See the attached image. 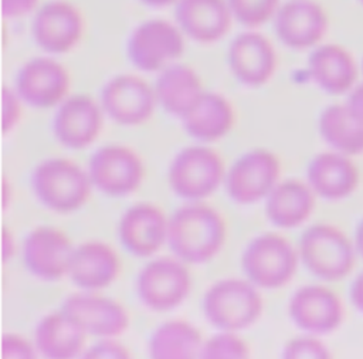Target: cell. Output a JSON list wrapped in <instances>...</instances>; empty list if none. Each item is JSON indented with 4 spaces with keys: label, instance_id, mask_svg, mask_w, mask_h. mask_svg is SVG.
Listing matches in <instances>:
<instances>
[{
    "label": "cell",
    "instance_id": "obj_42",
    "mask_svg": "<svg viewBox=\"0 0 363 359\" xmlns=\"http://www.w3.org/2000/svg\"><path fill=\"white\" fill-rule=\"evenodd\" d=\"M139 1L147 7L162 9V7H167L170 4H176L179 0H139Z\"/></svg>",
    "mask_w": 363,
    "mask_h": 359
},
{
    "label": "cell",
    "instance_id": "obj_9",
    "mask_svg": "<svg viewBox=\"0 0 363 359\" xmlns=\"http://www.w3.org/2000/svg\"><path fill=\"white\" fill-rule=\"evenodd\" d=\"M92 187L109 197H125L139 189L145 176L142 159L128 146L106 145L88 163Z\"/></svg>",
    "mask_w": 363,
    "mask_h": 359
},
{
    "label": "cell",
    "instance_id": "obj_8",
    "mask_svg": "<svg viewBox=\"0 0 363 359\" xmlns=\"http://www.w3.org/2000/svg\"><path fill=\"white\" fill-rule=\"evenodd\" d=\"M191 288L186 263L177 257H160L147 263L136 280L140 302L155 312H167L184 302Z\"/></svg>",
    "mask_w": 363,
    "mask_h": 359
},
{
    "label": "cell",
    "instance_id": "obj_38",
    "mask_svg": "<svg viewBox=\"0 0 363 359\" xmlns=\"http://www.w3.org/2000/svg\"><path fill=\"white\" fill-rule=\"evenodd\" d=\"M346 104L350 106V109L363 119V81L357 82L352 91L349 92Z\"/></svg>",
    "mask_w": 363,
    "mask_h": 359
},
{
    "label": "cell",
    "instance_id": "obj_11",
    "mask_svg": "<svg viewBox=\"0 0 363 359\" xmlns=\"http://www.w3.org/2000/svg\"><path fill=\"white\" fill-rule=\"evenodd\" d=\"M102 111L116 123L136 126L149 121L157 105L155 88L142 77L121 74L101 89Z\"/></svg>",
    "mask_w": 363,
    "mask_h": 359
},
{
    "label": "cell",
    "instance_id": "obj_25",
    "mask_svg": "<svg viewBox=\"0 0 363 359\" xmlns=\"http://www.w3.org/2000/svg\"><path fill=\"white\" fill-rule=\"evenodd\" d=\"M315 197L316 194L308 182L295 179L278 182L265 199V214L278 228L299 227L312 214Z\"/></svg>",
    "mask_w": 363,
    "mask_h": 359
},
{
    "label": "cell",
    "instance_id": "obj_33",
    "mask_svg": "<svg viewBox=\"0 0 363 359\" xmlns=\"http://www.w3.org/2000/svg\"><path fill=\"white\" fill-rule=\"evenodd\" d=\"M284 359H328L329 349L315 336H299L286 342L282 350Z\"/></svg>",
    "mask_w": 363,
    "mask_h": 359
},
{
    "label": "cell",
    "instance_id": "obj_16",
    "mask_svg": "<svg viewBox=\"0 0 363 359\" xmlns=\"http://www.w3.org/2000/svg\"><path fill=\"white\" fill-rule=\"evenodd\" d=\"M86 335L96 338H115L129 326V315L118 301L82 292L67 297L60 308Z\"/></svg>",
    "mask_w": 363,
    "mask_h": 359
},
{
    "label": "cell",
    "instance_id": "obj_10",
    "mask_svg": "<svg viewBox=\"0 0 363 359\" xmlns=\"http://www.w3.org/2000/svg\"><path fill=\"white\" fill-rule=\"evenodd\" d=\"M281 162L267 149H252L240 156L224 177L225 192L237 204H252L267 199L277 186Z\"/></svg>",
    "mask_w": 363,
    "mask_h": 359
},
{
    "label": "cell",
    "instance_id": "obj_5",
    "mask_svg": "<svg viewBox=\"0 0 363 359\" xmlns=\"http://www.w3.org/2000/svg\"><path fill=\"white\" fill-rule=\"evenodd\" d=\"M299 253L275 233L252 238L241 257L247 278L261 289H277L288 284L298 267Z\"/></svg>",
    "mask_w": 363,
    "mask_h": 359
},
{
    "label": "cell",
    "instance_id": "obj_26",
    "mask_svg": "<svg viewBox=\"0 0 363 359\" xmlns=\"http://www.w3.org/2000/svg\"><path fill=\"white\" fill-rule=\"evenodd\" d=\"M153 88L157 105L180 119L204 92L199 74L191 67L180 62H173L162 70Z\"/></svg>",
    "mask_w": 363,
    "mask_h": 359
},
{
    "label": "cell",
    "instance_id": "obj_35",
    "mask_svg": "<svg viewBox=\"0 0 363 359\" xmlns=\"http://www.w3.org/2000/svg\"><path fill=\"white\" fill-rule=\"evenodd\" d=\"M129 356V350L119 342L113 341V338H101V341L85 349L81 355L84 359H126Z\"/></svg>",
    "mask_w": 363,
    "mask_h": 359
},
{
    "label": "cell",
    "instance_id": "obj_2",
    "mask_svg": "<svg viewBox=\"0 0 363 359\" xmlns=\"http://www.w3.org/2000/svg\"><path fill=\"white\" fill-rule=\"evenodd\" d=\"M30 182L37 200L55 213H71L82 207L92 187L88 172L65 158L40 162Z\"/></svg>",
    "mask_w": 363,
    "mask_h": 359
},
{
    "label": "cell",
    "instance_id": "obj_3",
    "mask_svg": "<svg viewBox=\"0 0 363 359\" xmlns=\"http://www.w3.org/2000/svg\"><path fill=\"white\" fill-rule=\"evenodd\" d=\"M203 314L217 329L238 332L261 316L262 298L250 280H221L206 291Z\"/></svg>",
    "mask_w": 363,
    "mask_h": 359
},
{
    "label": "cell",
    "instance_id": "obj_24",
    "mask_svg": "<svg viewBox=\"0 0 363 359\" xmlns=\"http://www.w3.org/2000/svg\"><path fill=\"white\" fill-rule=\"evenodd\" d=\"M121 261L116 251L106 243L92 240L74 248L68 277L85 291L109 287L118 277Z\"/></svg>",
    "mask_w": 363,
    "mask_h": 359
},
{
    "label": "cell",
    "instance_id": "obj_43",
    "mask_svg": "<svg viewBox=\"0 0 363 359\" xmlns=\"http://www.w3.org/2000/svg\"><path fill=\"white\" fill-rule=\"evenodd\" d=\"M359 1H360V4H362V6H363V0H359Z\"/></svg>",
    "mask_w": 363,
    "mask_h": 359
},
{
    "label": "cell",
    "instance_id": "obj_4",
    "mask_svg": "<svg viewBox=\"0 0 363 359\" xmlns=\"http://www.w3.org/2000/svg\"><path fill=\"white\" fill-rule=\"evenodd\" d=\"M298 253L312 275L323 281H337L353 270L356 247L340 228L315 224L302 233Z\"/></svg>",
    "mask_w": 363,
    "mask_h": 359
},
{
    "label": "cell",
    "instance_id": "obj_40",
    "mask_svg": "<svg viewBox=\"0 0 363 359\" xmlns=\"http://www.w3.org/2000/svg\"><path fill=\"white\" fill-rule=\"evenodd\" d=\"M3 243H1V248H3V261H7L10 257H13L14 254V238L13 234L4 227L3 228Z\"/></svg>",
    "mask_w": 363,
    "mask_h": 359
},
{
    "label": "cell",
    "instance_id": "obj_32",
    "mask_svg": "<svg viewBox=\"0 0 363 359\" xmlns=\"http://www.w3.org/2000/svg\"><path fill=\"white\" fill-rule=\"evenodd\" d=\"M234 20L254 28L274 20L281 0H227Z\"/></svg>",
    "mask_w": 363,
    "mask_h": 359
},
{
    "label": "cell",
    "instance_id": "obj_18",
    "mask_svg": "<svg viewBox=\"0 0 363 359\" xmlns=\"http://www.w3.org/2000/svg\"><path fill=\"white\" fill-rule=\"evenodd\" d=\"M102 128V106L86 94L67 96L52 119L55 139L68 149H84L99 135Z\"/></svg>",
    "mask_w": 363,
    "mask_h": 359
},
{
    "label": "cell",
    "instance_id": "obj_7",
    "mask_svg": "<svg viewBox=\"0 0 363 359\" xmlns=\"http://www.w3.org/2000/svg\"><path fill=\"white\" fill-rule=\"evenodd\" d=\"M132 65L145 72H160L184 53V33L164 18H150L133 28L126 44Z\"/></svg>",
    "mask_w": 363,
    "mask_h": 359
},
{
    "label": "cell",
    "instance_id": "obj_30",
    "mask_svg": "<svg viewBox=\"0 0 363 359\" xmlns=\"http://www.w3.org/2000/svg\"><path fill=\"white\" fill-rule=\"evenodd\" d=\"M204 341L200 331L183 319L159 325L149 339V355L153 359H193L200 356Z\"/></svg>",
    "mask_w": 363,
    "mask_h": 359
},
{
    "label": "cell",
    "instance_id": "obj_39",
    "mask_svg": "<svg viewBox=\"0 0 363 359\" xmlns=\"http://www.w3.org/2000/svg\"><path fill=\"white\" fill-rule=\"evenodd\" d=\"M349 295L353 306L363 314V271L353 280Z\"/></svg>",
    "mask_w": 363,
    "mask_h": 359
},
{
    "label": "cell",
    "instance_id": "obj_23",
    "mask_svg": "<svg viewBox=\"0 0 363 359\" xmlns=\"http://www.w3.org/2000/svg\"><path fill=\"white\" fill-rule=\"evenodd\" d=\"M306 179L316 196L325 200H342L357 189L359 169L349 155L337 150L322 152L309 162Z\"/></svg>",
    "mask_w": 363,
    "mask_h": 359
},
{
    "label": "cell",
    "instance_id": "obj_19",
    "mask_svg": "<svg viewBox=\"0 0 363 359\" xmlns=\"http://www.w3.org/2000/svg\"><path fill=\"white\" fill-rule=\"evenodd\" d=\"M227 62L240 84L255 88L272 78L277 68V53L264 34L244 31L230 43Z\"/></svg>",
    "mask_w": 363,
    "mask_h": 359
},
{
    "label": "cell",
    "instance_id": "obj_17",
    "mask_svg": "<svg viewBox=\"0 0 363 359\" xmlns=\"http://www.w3.org/2000/svg\"><path fill=\"white\" fill-rule=\"evenodd\" d=\"M288 312L291 321L311 335L330 333L343 321V305L339 295L318 284L298 288L289 299Z\"/></svg>",
    "mask_w": 363,
    "mask_h": 359
},
{
    "label": "cell",
    "instance_id": "obj_6",
    "mask_svg": "<svg viewBox=\"0 0 363 359\" xmlns=\"http://www.w3.org/2000/svg\"><path fill=\"white\" fill-rule=\"evenodd\" d=\"M225 177L221 156L207 146L183 148L167 172L170 189L184 200L197 201L211 196Z\"/></svg>",
    "mask_w": 363,
    "mask_h": 359
},
{
    "label": "cell",
    "instance_id": "obj_14",
    "mask_svg": "<svg viewBox=\"0 0 363 359\" xmlns=\"http://www.w3.org/2000/svg\"><path fill=\"white\" fill-rule=\"evenodd\" d=\"M68 70L51 57H34L17 72L14 89L26 105L44 109L60 105L69 91Z\"/></svg>",
    "mask_w": 363,
    "mask_h": 359
},
{
    "label": "cell",
    "instance_id": "obj_22",
    "mask_svg": "<svg viewBox=\"0 0 363 359\" xmlns=\"http://www.w3.org/2000/svg\"><path fill=\"white\" fill-rule=\"evenodd\" d=\"M312 81L329 95L349 94L357 84L359 67L352 53L340 44H319L308 58Z\"/></svg>",
    "mask_w": 363,
    "mask_h": 359
},
{
    "label": "cell",
    "instance_id": "obj_37",
    "mask_svg": "<svg viewBox=\"0 0 363 359\" xmlns=\"http://www.w3.org/2000/svg\"><path fill=\"white\" fill-rule=\"evenodd\" d=\"M40 0H1V14L6 18H20L35 13Z\"/></svg>",
    "mask_w": 363,
    "mask_h": 359
},
{
    "label": "cell",
    "instance_id": "obj_1",
    "mask_svg": "<svg viewBox=\"0 0 363 359\" xmlns=\"http://www.w3.org/2000/svg\"><path fill=\"white\" fill-rule=\"evenodd\" d=\"M227 227L223 216L203 203L179 207L169 219L167 244L186 264H204L223 248Z\"/></svg>",
    "mask_w": 363,
    "mask_h": 359
},
{
    "label": "cell",
    "instance_id": "obj_34",
    "mask_svg": "<svg viewBox=\"0 0 363 359\" xmlns=\"http://www.w3.org/2000/svg\"><path fill=\"white\" fill-rule=\"evenodd\" d=\"M1 114H3V133L16 128L21 118V105L24 104L14 88L3 87L1 91Z\"/></svg>",
    "mask_w": 363,
    "mask_h": 359
},
{
    "label": "cell",
    "instance_id": "obj_36",
    "mask_svg": "<svg viewBox=\"0 0 363 359\" xmlns=\"http://www.w3.org/2000/svg\"><path fill=\"white\" fill-rule=\"evenodd\" d=\"M35 349L24 336L18 333H6L3 336L4 359H34L37 356Z\"/></svg>",
    "mask_w": 363,
    "mask_h": 359
},
{
    "label": "cell",
    "instance_id": "obj_12",
    "mask_svg": "<svg viewBox=\"0 0 363 359\" xmlns=\"http://www.w3.org/2000/svg\"><path fill=\"white\" fill-rule=\"evenodd\" d=\"M84 34L81 11L67 0H50L40 6L31 23L35 44L48 54H65L77 47Z\"/></svg>",
    "mask_w": 363,
    "mask_h": 359
},
{
    "label": "cell",
    "instance_id": "obj_29",
    "mask_svg": "<svg viewBox=\"0 0 363 359\" xmlns=\"http://www.w3.org/2000/svg\"><path fill=\"white\" fill-rule=\"evenodd\" d=\"M318 128L332 149L349 156L363 153V119L347 104L326 106L319 116Z\"/></svg>",
    "mask_w": 363,
    "mask_h": 359
},
{
    "label": "cell",
    "instance_id": "obj_28",
    "mask_svg": "<svg viewBox=\"0 0 363 359\" xmlns=\"http://www.w3.org/2000/svg\"><path fill=\"white\" fill-rule=\"evenodd\" d=\"M86 333L61 309L45 315L34 331V345L48 359L81 358Z\"/></svg>",
    "mask_w": 363,
    "mask_h": 359
},
{
    "label": "cell",
    "instance_id": "obj_41",
    "mask_svg": "<svg viewBox=\"0 0 363 359\" xmlns=\"http://www.w3.org/2000/svg\"><path fill=\"white\" fill-rule=\"evenodd\" d=\"M354 247H356V253L363 258V220L360 221V224L356 228Z\"/></svg>",
    "mask_w": 363,
    "mask_h": 359
},
{
    "label": "cell",
    "instance_id": "obj_15",
    "mask_svg": "<svg viewBox=\"0 0 363 359\" xmlns=\"http://www.w3.org/2000/svg\"><path fill=\"white\" fill-rule=\"evenodd\" d=\"M74 245L60 228L41 226L30 231L23 245V261L31 275L58 281L68 275Z\"/></svg>",
    "mask_w": 363,
    "mask_h": 359
},
{
    "label": "cell",
    "instance_id": "obj_31",
    "mask_svg": "<svg viewBox=\"0 0 363 359\" xmlns=\"http://www.w3.org/2000/svg\"><path fill=\"white\" fill-rule=\"evenodd\" d=\"M250 356L247 342L235 332L221 331L204 341L200 356L201 359H245Z\"/></svg>",
    "mask_w": 363,
    "mask_h": 359
},
{
    "label": "cell",
    "instance_id": "obj_20",
    "mask_svg": "<svg viewBox=\"0 0 363 359\" xmlns=\"http://www.w3.org/2000/svg\"><path fill=\"white\" fill-rule=\"evenodd\" d=\"M169 220L160 207L138 203L121 217L118 236L122 247L135 257H150L167 243Z\"/></svg>",
    "mask_w": 363,
    "mask_h": 359
},
{
    "label": "cell",
    "instance_id": "obj_13",
    "mask_svg": "<svg viewBox=\"0 0 363 359\" xmlns=\"http://www.w3.org/2000/svg\"><path fill=\"white\" fill-rule=\"evenodd\" d=\"M272 21L279 41L296 51L319 45L329 28L328 13L316 0H286Z\"/></svg>",
    "mask_w": 363,
    "mask_h": 359
},
{
    "label": "cell",
    "instance_id": "obj_21",
    "mask_svg": "<svg viewBox=\"0 0 363 359\" xmlns=\"http://www.w3.org/2000/svg\"><path fill=\"white\" fill-rule=\"evenodd\" d=\"M174 6L184 35L203 44L221 40L234 20L227 0H179Z\"/></svg>",
    "mask_w": 363,
    "mask_h": 359
},
{
    "label": "cell",
    "instance_id": "obj_44",
    "mask_svg": "<svg viewBox=\"0 0 363 359\" xmlns=\"http://www.w3.org/2000/svg\"><path fill=\"white\" fill-rule=\"evenodd\" d=\"M362 71H363V61H362Z\"/></svg>",
    "mask_w": 363,
    "mask_h": 359
},
{
    "label": "cell",
    "instance_id": "obj_27",
    "mask_svg": "<svg viewBox=\"0 0 363 359\" xmlns=\"http://www.w3.org/2000/svg\"><path fill=\"white\" fill-rule=\"evenodd\" d=\"M234 109L218 92L204 91L182 118L184 131L196 140L208 143L224 138L234 125Z\"/></svg>",
    "mask_w": 363,
    "mask_h": 359
}]
</instances>
